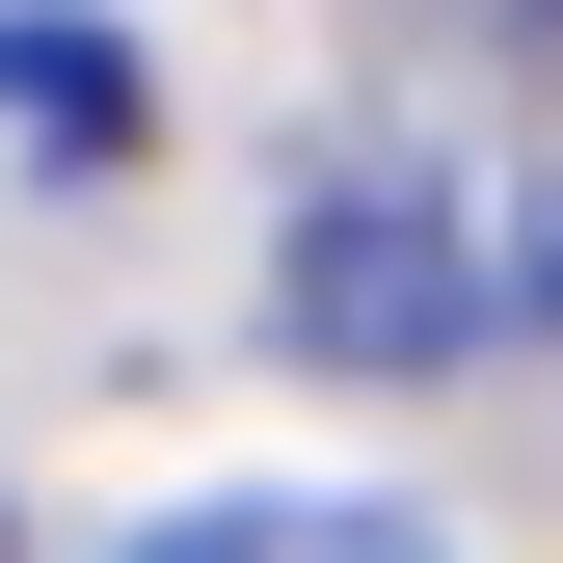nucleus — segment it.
<instances>
[{"label": "nucleus", "instance_id": "nucleus-1", "mask_svg": "<svg viewBox=\"0 0 563 563\" xmlns=\"http://www.w3.org/2000/svg\"><path fill=\"white\" fill-rule=\"evenodd\" d=\"M268 322H296V376H456L483 349V216H456V162H322L296 188V242H268Z\"/></svg>", "mask_w": 563, "mask_h": 563}, {"label": "nucleus", "instance_id": "nucleus-2", "mask_svg": "<svg viewBox=\"0 0 563 563\" xmlns=\"http://www.w3.org/2000/svg\"><path fill=\"white\" fill-rule=\"evenodd\" d=\"M0 134H27V162H134V134H162V81H134V27H81V0H27V27H0Z\"/></svg>", "mask_w": 563, "mask_h": 563}, {"label": "nucleus", "instance_id": "nucleus-3", "mask_svg": "<svg viewBox=\"0 0 563 563\" xmlns=\"http://www.w3.org/2000/svg\"><path fill=\"white\" fill-rule=\"evenodd\" d=\"M134 563H456V537L376 510V483H216V510H162Z\"/></svg>", "mask_w": 563, "mask_h": 563}, {"label": "nucleus", "instance_id": "nucleus-4", "mask_svg": "<svg viewBox=\"0 0 563 563\" xmlns=\"http://www.w3.org/2000/svg\"><path fill=\"white\" fill-rule=\"evenodd\" d=\"M0 563H27V537H0Z\"/></svg>", "mask_w": 563, "mask_h": 563}]
</instances>
